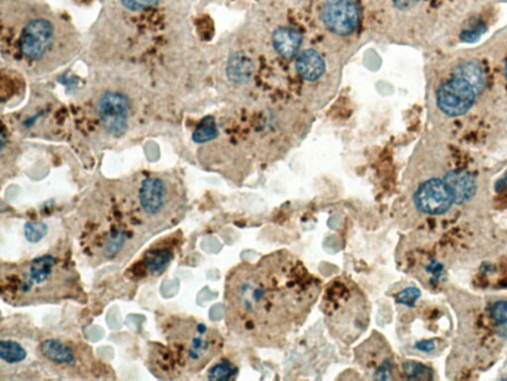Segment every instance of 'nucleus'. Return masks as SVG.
Wrapping results in <instances>:
<instances>
[{
    "instance_id": "cd10ccee",
    "label": "nucleus",
    "mask_w": 507,
    "mask_h": 381,
    "mask_svg": "<svg viewBox=\"0 0 507 381\" xmlns=\"http://www.w3.org/2000/svg\"><path fill=\"white\" fill-rule=\"evenodd\" d=\"M425 270L429 273L435 274V275H439L440 273L443 270V265L440 264L437 262H431L430 264L425 267Z\"/></svg>"
},
{
    "instance_id": "b1692460",
    "label": "nucleus",
    "mask_w": 507,
    "mask_h": 381,
    "mask_svg": "<svg viewBox=\"0 0 507 381\" xmlns=\"http://www.w3.org/2000/svg\"><path fill=\"white\" fill-rule=\"evenodd\" d=\"M491 317L499 325L507 324V301H497L491 308Z\"/></svg>"
},
{
    "instance_id": "9d476101",
    "label": "nucleus",
    "mask_w": 507,
    "mask_h": 381,
    "mask_svg": "<svg viewBox=\"0 0 507 381\" xmlns=\"http://www.w3.org/2000/svg\"><path fill=\"white\" fill-rule=\"evenodd\" d=\"M130 104L118 93H106L98 104V115L105 130L114 137H121L128 127Z\"/></svg>"
},
{
    "instance_id": "2eb2a0df",
    "label": "nucleus",
    "mask_w": 507,
    "mask_h": 381,
    "mask_svg": "<svg viewBox=\"0 0 507 381\" xmlns=\"http://www.w3.org/2000/svg\"><path fill=\"white\" fill-rule=\"evenodd\" d=\"M301 35L298 31L289 27L276 29L272 34V45L279 54L290 58L296 54L301 44Z\"/></svg>"
},
{
    "instance_id": "f8f14e48",
    "label": "nucleus",
    "mask_w": 507,
    "mask_h": 381,
    "mask_svg": "<svg viewBox=\"0 0 507 381\" xmlns=\"http://www.w3.org/2000/svg\"><path fill=\"white\" fill-rule=\"evenodd\" d=\"M454 204L470 202L477 193V182L472 174L464 170L451 171L444 178Z\"/></svg>"
},
{
    "instance_id": "6e6552de",
    "label": "nucleus",
    "mask_w": 507,
    "mask_h": 381,
    "mask_svg": "<svg viewBox=\"0 0 507 381\" xmlns=\"http://www.w3.org/2000/svg\"><path fill=\"white\" fill-rule=\"evenodd\" d=\"M412 200L417 211L428 216L444 215L454 204L445 181L436 178L422 182L413 194Z\"/></svg>"
},
{
    "instance_id": "6ab92c4d",
    "label": "nucleus",
    "mask_w": 507,
    "mask_h": 381,
    "mask_svg": "<svg viewBox=\"0 0 507 381\" xmlns=\"http://www.w3.org/2000/svg\"><path fill=\"white\" fill-rule=\"evenodd\" d=\"M238 369L236 365L227 360H221L210 367L207 372V380L227 381L236 380L238 376Z\"/></svg>"
},
{
    "instance_id": "f3484780",
    "label": "nucleus",
    "mask_w": 507,
    "mask_h": 381,
    "mask_svg": "<svg viewBox=\"0 0 507 381\" xmlns=\"http://www.w3.org/2000/svg\"><path fill=\"white\" fill-rule=\"evenodd\" d=\"M173 259V253L169 249H154L146 254L145 266L151 275H161L171 264Z\"/></svg>"
},
{
    "instance_id": "393cba45",
    "label": "nucleus",
    "mask_w": 507,
    "mask_h": 381,
    "mask_svg": "<svg viewBox=\"0 0 507 381\" xmlns=\"http://www.w3.org/2000/svg\"><path fill=\"white\" fill-rule=\"evenodd\" d=\"M161 0H122L123 5L131 11H142L155 8Z\"/></svg>"
},
{
    "instance_id": "aec40b11",
    "label": "nucleus",
    "mask_w": 507,
    "mask_h": 381,
    "mask_svg": "<svg viewBox=\"0 0 507 381\" xmlns=\"http://www.w3.org/2000/svg\"><path fill=\"white\" fill-rule=\"evenodd\" d=\"M218 130L216 127L215 120L213 117H207L203 118L200 124L196 127L193 135V140L196 143L202 144L211 141L217 137Z\"/></svg>"
},
{
    "instance_id": "7ed1b4c3",
    "label": "nucleus",
    "mask_w": 507,
    "mask_h": 381,
    "mask_svg": "<svg viewBox=\"0 0 507 381\" xmlns=\"http://www.w3.org/2000/svg\"><path fill=\"white\" fill-rule=\"evenodd\" d=\"M320 309L330 336L346 347L355 344L370 326L368 296L347 276L333 278L324 287Z\"/></svg>"
},
{
    "instance_id": "c85d7f7f",
    "label": "nucleus",
    "mask_w": 507,
    "mask_h": 381,
    "mask_svg": "<svg viewBox=\"0 0 507 381\" xmlns=\"http://www.w3.org/2000/svg\"><path fill=\"white\" fill-rule=\"evenodd\" d=\"M416 349L424 353H430L434 349V344L430 340H422V342L417 343Z\"/></svg>"
},
{
    "instance_id": "4be33fe9",
    "label": "nucleus",
    "mask_w": 507,
    "mask_h": 381,
    "mask_svg": "<svg viewBox=\"0 0 507 381\" xmlns=\"http://www.w3.org/2000/svg\"><path fill=\"white\" fill-rule=\"evenodd\" d=\"M403 373L404 378L411 380H430L433 374L430 369L416 362H404Z\"/></svg>"
},
{
    "instance_id": "0eeeda50",
    "label": "nucleus",
    "mask_w": 507,
    "mask_h": 381,
    "mask_svg": "<svg viewBox=\"0 0 507 381\" xmlns=\"http://www.w3.org/2000/svg\"><path fill=\"white\" fill-rule=\"evenodd\" d=\"M56 28L46 19H36L26 24L20 37V50L30 61L39 62L52 51Z\"/></svg>"
},
{
    "instance_id": "a878e982",
    "label": "nucleus",
    "mask_w": 507,
    "mask_h": 381,
    "mask_svg": "<svg viewBox=\"0 0 507 381\" xmlns=\"http://www.w3.org/2000/svg\"><path fill=\"white\" fill-rule=\"evenodd\" d=\"M420 291L417 288H408L405 290L399 293L397 301L403 304L408 305V306H413L415 301L418 299L420 297Z\"/></svg>"
},
{
    "instance_id": "1a4fd4ad",
    "label": "nucleus",
    "mask_w": 507,
    "mask_h": 381,
    "mask_svg": "<svg viewBox=\"0 0 507 381\" xmlns=\"http://www.w3.org/2000/svg\"><path fill=\"white\" fill-rule=\"evenodd\" d=\"M321 19L335 34L349 35L358 27L359 8L353 0H329L323 6Z\"/></svg>"
},
{
    "instance_id": "39448f33",
    "label": "nucleus",
    "mask_w": 507,
    "mask_h": 381,
    "mask_svg": "<svg viewBox=\"0 0 507 381\" xmlns=\"http://www.w3.org/2000/svg\"><path fill=\"white\" fill-rule=\"evenodd\" d=\"M354 358L368 380H397V365L392 349L379 332L373 331L368 338L355 347Z\"/></svg>"
},
{
    "instance_id": "9b49d317",
    "label": "nucleus",
    "mask_w": 507,
    "mask_h": 381,
    "mask_svg": "<svg viewBox=\"0 0 507 381\" xmlns=\"http://www.w3.org/2000/svg\"><path fill=\"white\" fill-rule=\"evenodd\" d=\"M169 200V189L166 183L160 178L149 177L141 183L139 204L147 217L155 218L164 215Z\"/></svg>"
},
{
    "instance_id": "412c9836",
    "label": "nucleus",
    "mask_w": 507,
    "mask_h": 381,
    "mask_svg": "<svg viewBox=\"0 0 507 381\" xmlns=\"http://www.w3.org/2000/svg\"><path fill=\"white\" fill-rule=\"evenodd\" d=\"M251 63H250L246 58L238 57L233 58L228 67V73L230 78L234 81L242 82L247 80L251 76L252 69Z\"/></svg>"
},
{
    "instance_id": "a211bd4d",
    "label": "nucleus",
    "mask_w": 507,
    "mask_h": 381,
    "mask_svg": "<svg viewBox=\"0 0 507 381\" xmlns=\"http://www.w3.org/2000/svg\"><path fill=\"white\" fill-rule=\"evenodd\" d=\"M26 349L19 343L11 340H2L0 342V358L8 365H17L26 360Z\"/></svg>"
},
{
    "instance_id": "f03ea898",
    "label": "nucleus",
    "mask_w": 507,
    "mask_h": 381,
    "mask_svg": "<svg viewBox=\"0 0 507 381\" xmlns=\"http://www.w3.org/2000/svg\"><path fill=\"white\" fill-rule=\"evenodd\" d=\"M75 279L71 269L52 254L38 256L2 277V294L17 305L69 295Z\"/></svg>"
},
{
    "instance_id": "7c9ffc66",
    "label": "nucleus",
    "mask_w": 507,
    "mask_h": 381,
    "mask_svg": "<svg viewBox=\"0 0 507 381\" xmlns=\"http://www.w3.org/2000/svg\"><path fill=\"white\" fill-rule=\"evenodd\" d=\"M504 72H506V78L507 80V59H506V65H504Z\"/></svg>"
},
{
    "instance_id": "5701e85b",
    "label": "nucleus",
    "mask_w": 507,
    "mask_h": 381,
    "mask_svg": "<svg viewBox=\"0 0 507 381\" xmlns=\"http://www.w3.org/2000/svg\"><path fill=\"white\" fill-rule=\"evenodd\" d=\"M48 233V226L44 222H28L25 226V238L30 242H40Z\"/></svg>"
},
{
    "instance_id": "c756f323",
    "label": "nucleus",
    "mask_w": 507,
    "mask_h": 381,
    "mask_svg": "<svg viewBox=\"0 0 507 381\" xmlns=\"http://www.w3.org/2000/svg\"><path fill=\"white\" fill-rule=\"evenodd\" d=\"M507 186V176L504 178V179L502 180V181L499 182V184H497V190H500L502 188H504V187Z\"/></svg>"
},
{
    "instance_id": "bb28decb",
    "label": "nucleus",
    "mask_w": 507,
    "mask_h": 381,
    "mask_svg": "<svg viewBox=\"0 0 507 381\" xmlns=\"http://www.w3.org/2000/svg\"><path fill=\"white\" fill-rule=\"evenodd\" d=\"M392 1L397 8L404 10L414 8L418 3L419 0H392Z\"/></svg>"
},
{
    "instance_id": "4468645a",
    "label": "nucleus",
    "mask_w": 507,
    "mask_h": 381,
    "mask_svg": "<svg viewBox=\"0 0 507 381\" xmlns=\"http://www.w3.org/2000/svg\"><path fill=\"white\" fill-rule=\"evenodd\" d=\"M296 70L306 81H317L325 71L322 57L314 50H306L296 60Z\"/></svg>"
},
{
    "instance_id": "423d86ee",
    "label": "nucleus",
    "mask_w": 507,
    "mask_h": 381,
    "mask_svg": "<svg viewBox=\"0 0 507 381\" xmlns=\"http://www.w3.org/2000/svg\"><path fill=\"white\" fill-rule=\"evenodd\" d=\"M480 93L472 84L454 73L452 78L438 88L437 106L448 117H463L473 108Z\"/></svg>"
},
{
    "instance_id": "f257e3e1",
    "label": "nucleus",
    "mask_w": 507,
    "mask_h": 381,
    "mask_svg": "<svg viewBox=\"0 0 507 381\" xmlns=\"http://www.w3.org/2000/svg\"><path fill=\"white\" fill-rule=\"evenodd\" d=\"M322 282L287 249L243 262L228 273L225 322L241 342L281 349L305 325L322 294Z\"/></svg>"
},
{
    "instance_id": "ddd939ff",
    "label": "nucleus",
    "mask_w": 507,
    "mask_h": 381,
    "mask_svg": "<svg viewBox=\"0 0 507 381\" xmlns=\"http://www.w3.org/2000/svg\"><path fill=\"white\" fill-rule=\"evenodd\" d=\"M39 349L42 356L54 365H73L77 360L73 347L56 338L44 340Z\"/></svg>"
},
{
    "instance_id": "20e7f679",
    "label": "nucleus",
    "mask_w": 507,
    "mask_h": 381,
    "mask_svg": "<svg viewBox=\"0 0 507 381\" xmlns=\"http://www.w3.org/2000/svg\"><path fill=\"white\" fill-rule=\"evenodd\" d=\"M180 335L185 360L191 371H202L224 347V340L218 330L196 321L187 322Z\"/></svg>"
},
{
    "instance_id": "dca6fc26",
    "label": "nucleus",
    "mask_w": 507,
    "mask_h": 381,
    "mask_svg": "<svg viewBox=\"0 0 507 381\" xmlns=\"http://www.w3.org/2000/svg\"><path fill=\"white\" fill-rule=\"evenodd\" d=\"M456 75L460 76L466 80L469 84H472L475 90L482 93L486 86V73L481 64L475 63V62H464V63L459 65L456 69Z\"/></svg>"
}]
</instances>
